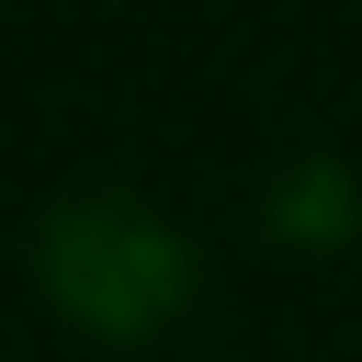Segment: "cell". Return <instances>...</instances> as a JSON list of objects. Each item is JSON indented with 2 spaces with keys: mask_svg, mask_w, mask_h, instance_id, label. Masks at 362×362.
<instances>
[{
  "mask_svg": "<svg viewBox=\"0 0 362 362\" xmlns=\"http://www.w3.org/2000/svg\"><path fill=\"white\" fill-rule=\"evenodd\" d=\"M45 283H57V305L90 317V328H147V317L181 305L192 260H181V238L147 226L136 204H79V215H57V238H45Z\"/></svg>",
  "mask_w": 362,
  "mask_h": 362,
  "instance_id": "cell-1",
  "label": "cell"
},
{
  "mask_svg": "<svg viewBox=\"0 0 362 362\" xmlns=\"http://www.w3.org/2000/svg\"><path fill=\"white\" fill-rule=\"evenodd\" d=\"M283 215H305V238H339V226H328V215H339V181H328V170L283 181Z\"/></svg>",
  "mask_w": 362,
  "mask_h": 362,
  "instance_id": "cell-2",
  "label": "cell"
}]
</instances>
